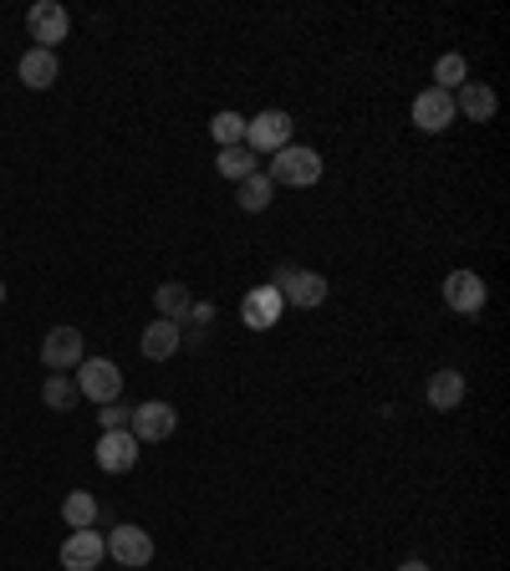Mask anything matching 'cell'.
I'll use <instances>...</instances> for the list:
<instances>
[{"label": "cell", "instance_id": "obj_22", "mask_svg": "<svg viewBox=\"0 0 510 571\" xmlns=\"http://www.w3.org/2000/svg\"><path fill=\"white\" fill-rule=\"evenodd\" d=\"M255 164H260V158H255L245 143H240V149H220V158H215V168H220L225 179H235V185L240 179H251V174H260Z\"/></svg>", "mask_w": 510, "mask_h": 571}, {"label": "cell", "instance_id": "obj_12", "mask_svg": "<svg viewBox=\"0 0 510 571\" xmlns=\"http://www.w3.org/2000/svg\"><path fill=\"white\" fill-rule=\"evenodd\" d=\"M102 556H107V541H102V531H72L67 541H62V567L67 571H98Z\"/></svg>", "mask_w": 510, "mask_h": 571}, {"label": "cell", "instance_id": "obj_18", "mask_svg": "<svg viewBox=\"0 0 510 571\" xmlns=\"http://www.w3.org/2000/svg\"><path fill=\"white\" fill-rule=\"evenodd\" d=\"M189 306H194V296H189L184 281H164V286H158V317H164V321L184 327V321H189Z\"/></svg>", "mask_w": 510, "mask_h": 571}, {"label": "cell", "instance_id": "obj_1", "mask_svg": "<svg viewBox=\"0 0 510 571\" xmlns=\"http://www.w3.org/2000/svg\"><path fill=\"white\" fill-rule=\"evenodd\" d=\"M271 185H286V189H306L322 179V153L317 149H302V143H286L281 153H271Z\"/></svg>", "mask_w": 510, "mask_h": 571}, {"label": "cell", "instance_id": "obj_17", "mask_svg": "<svg viewBox=\"0 0 510 571\" xmlns=\"http://www.w3.org/2000/svg\"><path fill=\"white\" fill-rule=\"evenodd\" d=\"M16 72H21V83L31 87V92H47V87L56 83V72H62V67H56V51L31 47L26 56H21V67H16Z\"/></svg>", "mask_w": 510, "mask_h": 571}, {"label": "cell", "instance_id": "obj_6", "mask_svg": "<svg viewBox=\"0 0 510 571\" xmlns=\"http://www.w3.org/2000/svg\"><path fill=\"white\" fill-rule=\"evenodd\" d=\"M439 296L449 312H459V317H480L485 312V302H490V291H485V281H480V270H449L439 286Z\"/></svg>", "mask_w": 510, "mask_h": 571}, {"label": "cell", "instance_id": "obj_16", "mask_svg": "<svg viewBox=\"0 0 510 571\" xmlns=\"http://www.w3.org/2000/svg\"><path fill=\"white\" fill-rule=\"evenodd\" d=\"M495 107H500V98H495L485 83H464V87L455 92V113H464L470 123H490Z\"/></svg>", "mask_w": 510, "mask_h": 571}, {"label": "cell", "instance_id": "obj_15", "mask_svg": "<svg viewBox=\"0 0 510 571\" xmlns=\"http://www.w3.org/2000/svg\"><path fill=\"white\" fill-rule=\"evenodd\" d=\"M424 398H429V408H439V414H455V408L464 404V372H455V368H439V372H434V378H429Z\"/></svg>", "mask_w": 510, "mask_h": 571}, {"label": "cell", "instance_id": "obj_7", "mask_svg": "<svg viewBox=\"0 0 510 571\" xmlns=\"http://www.w3.org/2000/svg\"><path fill=\"white\" fill-rule=\"evenodd\" d=\"M179 429V414L164 398H149V404H133V419H128V434L138 444H164V439Z\"/></svg>", "mask_w": 510, "mask_h": 571}, {"label": "cell", "instance_id": "obj_20", "mask_svg": "<svg viewBox=\"0 0 510 571\" xmlns=\"http://www.w3.org/2000/svg\"><path fill=\"white\" fill-rule=\"evenodd\" d=\"M464 83H470V62H464L459 51H444L439 62H434V87H439V92H459Z\"/></svg>", "mask_w": 510, "mask_h": 571}, {"label": "cell", "instance_id": "obj_13", "mask_svg": "<svg viewBox=\"0 0 510 571\" xmlns=\"http://www.w3.org/2000/svg\"><path fill=\"white\" fill-rule=\"evenodd\" d=\"M138 444L128 429H113V434H102L98 439V470H107V474H128L138 465Z\"/></svg>", "mask_w": 510, "mask_h": 571}, {"label": "cell", "instance_id": "obj_14", "mask_svg": "<svg viewBox=\"0 0 510 571\" xmlns=\"http://www.w3.org/2000/svg\"><path fill=\"white\" fill-rule=\"evenodd\" d=\"M179 342H184V327H174V321H164V317H153L149 327H143V357L149 363H169L174 353H179Z\"/></svg>", "mask_w": 510, "mask_h": 571}, {"label": "cell", "instance_id": "obj_10", "mask_svg": "<svg viewBox=\"0 0 510 571\" xmlns=\"http://www.w3.org/2000/svg\"><path fill=\"white\" fill-rule=\"evenodd\" d=\"M455 92H439V87H429L413 98V128H424V134H444L449 123H455Z\"/></svg>", "mask_w": 510, "mask_h": 571}, {"label": "cell", "instance_id": "obj_8", "mask_svg": "<svg viewBox=\"0 0 510 571\" xmlns=\"http://www.w3.org/2000/svg\"><path fill=\"white\" fill-rule=\"evenodd\" d=\"M107 541V556L118 561V567L138 571V567H149L153 561V536L143 531V525H113V536H102Z\"/></svg>", "mask_w": 510, "mask_h": 571}, {"label": "cell", "instance_id": "obj_27", "mask_svg": "<svg viewBox=\"0 0 510 571\" xmlns=\"http://www.w3.org/2000/svg\"><path fill=\"white\" fill-rule=\"evenodd\" d=\"M398 571H429V561H404Z\"/></svg>", "mask_w": 510, "mask_h": 571}, {"label": "cell", "instance_id": "obj_4", "mask_svg": "<svg viewBox=\"0 0 510 571\" xmlns=\"http://www.w3.org/2000/svg\"><path fill=\"white\" fill-rule=\"evenodd\" d=\"M72 383H77V393L92 398V404H113V398H123V372H118V363H107V357H82Z\"/></svg>", "mask_w": 510, "mask_h": 571}, {"label": "cell", "instance_id": "obj_3", "mask_svg": "<svg viewBox=\"0 0 510 571\" xmlns=\"http://www.w3.org/2000/svg\"><path fill=\"white\" fill-rule=\"evenodd\" d=\"M271 286L281 291V302H286V306H302V312H317V306L327 302V276H317V270L276 266Z\"/></svg>", "mask_w": 510, "mask_h": 571}, {"label": "cell", "instance_id": "obj_25", "mask_svg": "<svg viewBox=\"0 0 510 571\" xmlns=\"http://www.w3.org/2000/svg\"><path fill=\"white\" fill-rule=\"evenodd\" d=\"M128 419H133V404H123V398H113V404H102V408H98L102 434H113V429H128Z\"/></svg>", "mask_w": 510, "mask_h": 571}, {"label": "cell", "instance_id": "obj_23", "mask_svg": "<svg viewBox=\"0 0 510 571\" xmlns=\"http://www.w3.org/2000/svg\"><path fill=\"white\" fill-rule=\"evenodd\" d=\"M62 521H67L72 531H87V525L98 521V500H92L87 490H72L67 500H62Z\"/></svg>", "mask_w": 510, "mask_h": 571}, {"label": "cell", "instance_id": "obj_24", "mask_svg": "<svg viewBox=\"0 0 510 571\" xmlns=\"http://www.w3.org/2000/svg\"><path fill=\"white\" fill-rule=\"evenodd\" d=\"M77 398H82V393H77V383H72L67 372H51L47 383H41V404L47 408H72Z\"/></svg>", "mask_w": 510, "mask_h": 571}, {"label": "cell", "instance_id": "obj_11", "mask_svg": "<svg viewBox=\"0 0 510 571\" xmlns=\"http://www.w3.org/2000/svg\"><path fill=\"white\" fill-rule=\"evenodd\" d=\"M281 312H286V302H281L276 286H255L251 296L240 302V321H245L251 332H271L276 321H281Z\"/></svg>", "mask_w": 510, "mask_h": 571}, {"label": "cell", "instance_id": "obj_28", "mask_svg": "<svg viewBox=\"0 0 510 571\" xmlns=\"http://www.w3.org/2000/svg\"><path fill=\"white\" fill-rule=\"evenodd\" d=\"M0 306H5V281H0Z\"/></svg>", "mask_w": 510, "mask_h": 571}, {"label": "cell", "instance_id": "obj_9", "mask_svg": "<svg viewBox=\"0 0 510 571\" xmlns=\"http://www.w3.org/2000/svg\"><path fill=\"white\" fill-rule=\"evenodd\" d=\"M82 357H87V342L77 327H51L47 342H41V363H47L51 372H72Z\"/></svg>", "mask_w": 510, "mask_h": 571}, {"label": "cell", "instance_id": "obj_5", "mask_svg": "<svg viewBox=\"0 0 510 571\" xmlns=\"http://www.w3.org/2000/svg\"><path fill=\"white\" fill-rule=\"evenodd\" d=\"M26 31H31V41L41 51H56L72 36L67 5H62V0H36L31 11H26Z\"/></svg>", "mask_w": 510, "mask_h": 571}, {"label": "cell", "instance_id": "obj_26", "mask_svg": "<svg viewBox=\"0 0 510 571\" xmlns=\"http://www.w3.org/2000/svg\"><path fill=\"white\" fill-rule=\"evenodd\" d=\"M189 321H200V327H204V321H215V306H209V302H194V306H189Z\"/></svg>", "mask_w": 510, "mask_h": 571}, {"label": "cell", "instance_id": "obj_21", "mask_svg": "<svg viewBox=\"0 0 510 571\" xmlns=\"http://www.w3.org/2000/svg\"><path fill=\"white\" fill-rule=\"evenodd\" d=\"M209 138H215L220 149H240V143H245V118H240L235 107H225V113L209 118Z\"/></svg>", "mask_w": 510, "mask_h": 571}, {"label": "cell", "instance_id": "obj_19", "mask_svg": "<svg viewBox=\"0 0 510 571\" xmlns=\"http://www.w3.org/2000/svg\"><path fill=\"white\" fill-rule=\"evenodd\" d=\"M271 200H276V185L266 179V174H251V179H240L235 204L245 210V215H260V210H271Z\"/></svg>", "mask_w": 510, "mask_h": 571}, {"label": "cell", "instance_id": "obj_2", "mask_svg": "<svg viewBox=\"0 0 510 571\" xmlns=\"http://www.w3.org/2000/svg\"><path fill=\"white\" fill-rule=\"evenodd\" d=\"M291 113H281V107H266V113H255V118H245V149L255 153V158H271V153H281L291 143Z\"/></svg>", "mask_w": 510, "mask_h": 571}]
</instances>
